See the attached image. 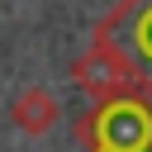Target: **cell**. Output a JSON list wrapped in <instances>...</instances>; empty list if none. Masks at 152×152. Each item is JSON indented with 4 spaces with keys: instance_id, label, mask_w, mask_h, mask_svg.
I'll return each instance as SVG.
<instances>
[{
    "instance_id": "cell-2",
    "label": "cell",
    "mask_w": 152,
    "mask_h": 152,
    "mask_svg": "<svg viewBox=\"0 0 152 152\" xmlns=\"http://www.w3.org/2000/svg\"><path fill=\"white\" fill-rule=\"evenodd\" d=\"M71 81H76V90L95 104V100H114V95H142V76H138V66L124 57V48L114 43V38H104L100 28L90 33V43H86V52L71 62Z\"/></svg>"
},
{
    "instance_id": "cell-4",
    "label": "cell",
    "mask_w": 152,
    "mask_h": 152,
    "mask_svg": "<svg viewBox=\"0 0 152 152\" xmlns=\"http://www.w3.org/2000/svg\"><path fill=\"white\" fill-rule=\"evenodd\" d=\"M10 124H14L19 133L38 138V133H48V128L57 124V100H52L43 86H28V90L10 104Z\"/></svg>"
},
{
    "instance_id": "cell-1",
    "label": "cell",
    "mask_w": 152,
    "mask_h": 152,
    "mask_svg": "<svg viewBox=\"0 0 152 152\" xmlns=\"http://www.w3.org/2000/svg\"><path fill=\"white\" fill-rule=\"evenodd\" d=\"M76 138L86 152H152V100L147 95L95 100L76 119Z\"/></svg>"
},
{
    "instance_id": "cell-3",
    "label": "cell",
    "mask_w": 152,
    "mask_h": 152,
    "mask_svg": "<svg viewBox=\"0 0 152 152\" xmlns=\"http://www.w3.org/2000/svg\"><path fill=\"white\" fill-rule=\"evenodd\" d=\"M95 28L124 48V57L142 76V95L152 100V0H119Z\"/></svg>"
}]
</instances>
